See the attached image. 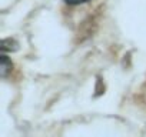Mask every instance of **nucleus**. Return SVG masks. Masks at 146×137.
I'll use <instances>...</instances> for the list:
<instances>
[{
  "label": "nucleus",
  "instance_id": "obj_1",
  "mask_svg": "<svg viewBox=\"0 0 146 137\" xmlns=\"http://www.w3.org/2000/svg\"><path fill=\"white\" fill-rule=\"evenodd\" d=\"M66 3H69V5H80V3H86V2H89V0H64Z\"/></svg>",
  "mask_w": 146,
  "mask_h": 137
}]
</instances>
